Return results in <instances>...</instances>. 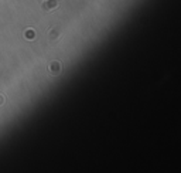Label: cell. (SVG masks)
Returning <instances> with one entry per match:
<instances>
[{
  "instance_id": "6da1fadb",
  "label": "cell",
  "mask_w": 181,
  "mask_h": 173,
  "mask_svg": "<svg viewBox=\"0 0 181 173\" xmlns=\"http://www.w3.org/2000/svg\"><path fill=\"white\" fill-rule=\"evenodd\" d=\"M58 7V0H45L43 4H41V9H43V11H51V10H54V9Z\"/></svg>"
},
{
  "instance_id": "7a4b0ae2",
  "label": "cell",
  "mask_w": 181,
  "mask_h": 173,
  "mask_svg": "<svg viewBox=\"0 0 181 173\" xmlns=\"http://www.w3.org/2000/svg\"><path fill=\"white\" fill-rule=\"evenodd\" d=\"M61 71V65H60V63H57V61H54V63H51V74H58Z\"/></svg>"
},
{
  "instance_id": "3957f363",
  "label": "cell",
  "mask_w": 181,
  "mask_h": 173,
  "mask_svg": "<svg viewBox=\"0 0 181 173\" xmlns=\"http://www.w3.org/2000/svg\"><path fill=\"white\" fill-rule=\"evenodd\" d=\"M58 36H60V31L55 30V28H53L51 33H50V41H55V40L58 38Z\"/></svg>"
},
{
  "instance_id": "277c9868",
  "label": "cell",
  "mask_w": 181,
  "mask_h": 173,
  "mask_svg": "<svg viewBox=\"0 0 181 173\" xmlns=\"http://www.w3.org/2000/svg\"><path fill=\"white\" fill-rule=\"evenodd\" d=\"M27 31H28V33L26 34V36H27V37H28V38H30V37H31L33 34H31V30H27Z\"/></svg>"
},
{
  "instance_id": "5b68a950",
  "label": "cell",
  "mask_w": 181,
  "mask_h": 173,
  "mask_svg": "<svg viewBox=\"0 0 181 173\" xmlns=\"http://www.w3.org/2000/svg\"><path fill=\"white\" fill-rule=\"evenodd\" d=\"M1 102H3V98H1V97H0V104H1Z\"/></svg>"
}]
</instances>
